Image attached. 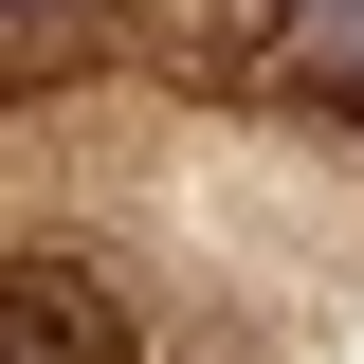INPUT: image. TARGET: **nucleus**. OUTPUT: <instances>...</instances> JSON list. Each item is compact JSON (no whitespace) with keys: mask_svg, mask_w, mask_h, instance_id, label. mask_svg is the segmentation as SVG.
I'll use <instances>...</instances> for the list:
<instances>
[{"mask_svg":"<svg viewBox=\"0 0 364 364\" xmlns=\"http://www.w3.org/2000/svg\"><path fill=\"white\" fill-rule=\"evenodd\" d=\"M0 328H18V364H146V346H128V310H109V273H73L55 237L18 255V291H0Z\"/></svg>","mask_w":364,"mask_h":364,"instance_id":"nucleus-1","label":"nucleus"},{"mask_svg":"<svg viewBox=\"0 0 364 364\" xmlns=\"http://www.w3.org/2000/svg\"><path fill=\"white\" fill-rule=\"evenodd\" d=\"M146 55H182V73H273L291 55V0H109Z\"/></svg>","mask_w":364,"mask_h":364,"instance_id":"nucleus-2","label":"nucleus"}]
</instances>
